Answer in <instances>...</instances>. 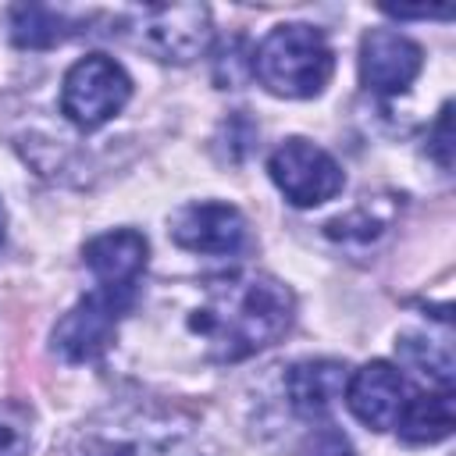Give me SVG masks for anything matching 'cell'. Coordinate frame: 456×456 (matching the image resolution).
Instances as JSON below:
<instances>
[{
	"label": "cell",
	"instance_id": "ba28073f",
	"mask_svg": "<svg viewBox=\"0 0 456 456\" xmlns=\"http://www.w3.org/2000/svg\"><path fill=\"white\" fill-rule=\"evenodd\" d=\"M424 68V50L395 28H367L360 39V82L370 93L395 96L413 86Z\"/></svg>",
	"mask_w": 456,
	"mask_h": 456
},
{
	"label": "cell",
	"instance_id": "8fae6325",
	"mask_svg": "<svg viewBox=\"0 0 456 456\" xmlns=\"http://www.w3.org/2000/svg\"><path fill=\"white\" fill-rule=\"evenodd\" d=\"M146 256H150V242L135 228L103 232V235L89 239L82 249V260H86L89 274L96 278V289L121 292V296H135L139 274L146 271Z\"/></svg>",
	"mask_w": 456,
	"mask_h": 456
},
{
	"label": "cell",
	"instance_id": "9c48e42d",
	"mask_svg": "<svg viewBox=\"0 0 456 456\" xmlns=\"http://www.w3.org/2000/svg\"><path fill=\"white\" fill-rule=\"evenodd\" d=\"M171 239L189 253L228 256L239 253L249 239L246 217L232 203H189L171 217Z\"/></svg>",
	"mask_w": 456,
	"mask_h": 456
},
{
	"label": "cell",
	"instance_id": "52a82bcc",
	"mask_svg": "<svg viewBox=\"0 0 456 456\" xmlns=\"http://www.w3.org/2000/svg\"><path fill=\"white\" fill-rule=\"evenodd\" d=\"M267 171H271V182L281 189V196L292 207H321V203L335 200L346 185L338 160L306 139H285L271 153Z\"/></svg>",
	"mask_w": 456,
	"mask_h": 456
},
{
	"label": "cell",
	"instance_id": "ffe728a7",
	"mask_svg": "<svg viewBox=\"0 0 456 456\" xmlns=\"http://www.w3.org/2000/svg\"><path fill=\"white\" fill-rule=\"evenodd\" d=\"M4 224H7V217H4V207H0V242H4Z\"/></svg>",
	"mask_w": 456,
	"mask_h": 456
},
{
	"label": "cell",
	"instance_id": "ac0fdd59",
	"mask_svg": "<svg viewBox=\"0 0 456 456\" xmlns=\"http://www.w3.org/2000/svg\"><path fill=\"white\" fill-rule=\"evenodd\" d=\"M303 456H356L349 438L338 428H317L303 449Z\"/></svg>",
	"mask_w": 456,
	"mask_h": 456
},
{
	"label": "cell",
	"instance_id": "3957f363",
	"mask_svg": "<svg viewBox=\"0 0 456 456\" xmlns=\"http://www.w3.org/2000/svg\"><path fill=\"white\" fill-rule=\"evenodd\" d=\"M249 71L274 96L310 100L328 86V78L335 71V53L321 28L289 21V25L271 28L260 39V46L253 50Z\"/></svg>",
	"mask_w": 456,
	"mask_h": 456
},
{
	"label": "cell",
	"instance_id": "e0dca14e",
	"mask_svg": "<svg viewBox=\"0 0 456 456\" xmlns=\"http://www.w3.org/2000/svg\"><path fill=\"white\" fill-rule=\"evenodd\" d=\"M428 153L435 157V164L442 171L452 167V107L449 103L438 110V118H435V125L428 132Z\"/></svg>",
	"mask_w": 456,
	"mask_h": 456
},
{
	"label": "cell",
	"instance_id": "4fadbf2b",
	"mask_svg": "<svg viewBox=\"0 0 456 456\" xmlns=\"http://www.w3.org/2000/svg\"><path fill=\"white\" fill-rule=\"evenodd\" d=\"M456 424V406H452V388H435V392H410L395 431L410 445H435L452 435Z\"/></svg>",
	"mask_w": 456,
	"mask_h": 456
},
{
	"label": "cell",
	"instance_id": "277c9868",
	"mask_svg": "<svg viewBox=\"0 0 456 456\" xmlns=\"http://www.w3.org/2000/svg\"><path fill=\"white\" fill-rule=\"evenodd\" d=\"M125 36L167 64L196 61L210 43V11L203 4H146L125 14Z\"/></svg>",
	"mask_w": 456,
	"mask_h": 456
},
{
	"label": "cell",
	"instance_id": "8992f818",
	"mask_svg": "<svg viewBox=\"0 0 456 456\" xmlns=\"http://www.w3.org/2000/svg\"><path fill=\"white\" fill-rule=\"evenodd\" d=\"M135 303V296H121V292H107V289H93L89 296H82L53 328V353H61L68 363H93L100 360L118 331L121 314H128Z\"/></svg>",
	"mask_w": 456,
	"mask_h": 456
},
{
	"label": "cell",
	"instance_id": "5bb4252c",
	"mask_svg": "<svg viewBox=\"0 0 456 456\" xmlns=\"http://www.w3.org/2000/svg\"><path fill=\"white\" fill-rule=\"evenodd\" d=\"M7 21H11V39L25 50H50L78 32L64 11L43 4H18L7 11Z\"/></svg>",
	"mask_w": 456,
	"mask_h": 456
},
{
	"label": "cell",
	"instance_id": "2e32d148",
	"mask_svg": "<svg viewBox=\"0 0 456 456\" xmlns=\"http://www.w3.org/2000/svg\"><path fill=\"white\" fill-rule=\"evenodd\" d=\"M36 413L21 399H0V456H28L32 452Z\"/></svg>",
	"mask_w": 456,
	"mask_h": 456
},
{
	"label": "cell",
	"instance_id": "9a60e30c",
	"mask_svg": "<svg viewBox=\"0 0 456 456\" xmlns=\"http://www.w3.org/2000/svg\"><path fill=\"white\" fill-rule=\"evenodd\" d=\"M399 360L410 363L420 378L435 381V388H452V346L449 331L431 335V331H403L399 342Z\"/></svg>",
	"mask_w": 456,
	"mask_h": 456
},
{
	"label": "cell",
	"instance_id": "7c38bea8",
	"mask_svg": "<svg viewBox=\"0 0 456 456\" xmlns=\"http://www.w3.org/2000/svg\"><path fill=\"white\" fill-rule=\"evenodd\" d=\"M346 392V363L338 360H299L285 374V395L292 413L317 420L331 413V406Z\"/></svg>",
	"mask_w": 456,
	"mask_h": 456
},
{
	"label": "cell",
	"instance_id": "5b68a950",
	"mask_svg": "<svg viewBox=\"0 0 456 456\" xmlns=\"http://www.w3.org/2000/svg\"><path fill=\"white\" fill-rule=\"evenodd\" d=\"M128 96H132V78L125 75V68L107 53H89L68 68L61 89V110L71 125L89 132L107 125L114 114H121Z\"/></svg>",
	"mask_w": 456,
	"mask_h": 456
},
{
	"label": "cell",
	"instance_id": "6da1fadb",
	"mask_svg": "<svg viewBox=\"0 0 456 456\" xmlns=\"http://www.w3.org/2000/svg\"><path fill=\"white\" fill-rule=\"evenodd\" d=\"M292 314L296 299L278 278L239 271L203 285V299L189 314V331L200 335L210 360L235 363L274 346L292 328Z\"/></svg>",
	"mask_w": 456,
	"mask_h": 456
},
{
	"label": "cell",
	"instance_id": "7a4b0ae2",
	"mask_svg": "<svg viewBox=\"0 0 456 456\" xmlns=\"http://www.w3.org/2000/svg\"><path fill=\"white\" fill-rule=\"evenodd\" d=\"M71 456H210V442L200 420L175 406L121 403L78 428Z\"/></svg>",
	"mask_w": 456,
	"mask_h": 456
},
{
	"label": "cell",
	"instance_id": "30bf717a",
	"mask_svg": "<svg viewBox=\"0 0 456 456\" xmlns=\"http://www.w3.org/2000/svg\"><path fill=\"white\" fill-rule=\"evenodd\" d=\"M342 395L360 424H367L370 431H388V428H395V420L410 399V385L392 363L370 360L353 378H346Z\"/></svg>",
	"mask_w": 456,
	"mask_h": 456
},
{
	"label": "cell",
	"instance_id": "d6986e66",
	"mask_svg": "<svg viewBox=\"0 0 456 456\" xmlns=\"http://www.w3.org/2000/svg\"><path fill=\"white\" fill-rule=\"evenodd\" d=\"M385 14H392V18H449L452 11L449 7H385Z\"/></svg>",
	"mask_w": 456,
	"mask_h": 456
}]
</instances>
